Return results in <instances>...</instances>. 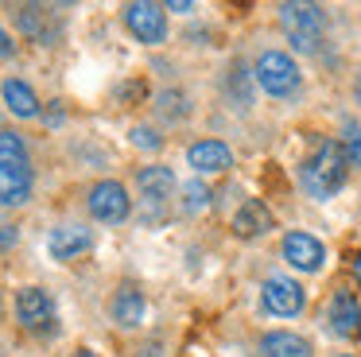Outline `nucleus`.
<instances>
[{"label": "nucleus", "instance_id": "9d476101", "mask_svg": "<svg viewBox=\"0 0 361 357\" xmlns=\"http://www.w3.org/2000/svg\"><path fill=\"white\" fill-rule=\"evenodd\" d=\"M187 163L198 175H221V171L233 167V152L221 140H198V144L187 147Z\"/></svg>", "mask_w": 361, "mask_h": 357}, {"label": "nucleus", "instance_id": "a211bd4d", "mask_svg": "<svg viewBox=\"0 0 361 357\" xmlns=\"http://www.w3.org/2000/svg\"><path fill=\"white\" fill-rule=\"evenodd\" d=\"M47 20H51V16L43 12V8H35V4H27V8H20V12H16V23H20V31H24V35H32L35 43H47V39H51V31H47Z\"/></svg>", "mask_w": 361, "mask_h": 357}, {"label": "nucleus", "instance_id": "2eb2a0df", "mask_svg": "<svg viewBox=\"0 0 361 357\" xmlns=\"http://www.w3.org/2000/svg\"><path fill=\"white\" fill-rule=\"evenodd\" d=\"M268 229H272V210H268L260 198H249L245 206H237V214H233V233L237 237L252 241V237H260V233H268Z\"/></svg>", "mask_w": 361, "mask_h": 357}, {"label": "nucleus", "instance_id": "dca6fc26", "mask_svg": "<svg viewBox=\"0 0 361 357\" xmlns=\"http://www.w3.org/2000/svg\"><path fill=\"white\" fill-rule=\"evenodd\" d=\"M311 341L291 330H268L260 338V357H311Z\"/></svg>", "mask_w": 361, "mask_h": 357}, {"label": "nucleus", "instance_id": "b1692460", "mask_svg": "<svg viewBox=\"0 0 361 357\" xmlns=\"http://www.w3.org/2000/svg\"><path fill=\"white\" fill-rule=\"evenodd\" d=\"M20 241V229L12 222H0V253H8L12 245Z\"/></svg>", "mask_w": 361, "mask_h": 357}, {"label": "nucleus", "instance_id": "7ed1b4c3", "mask_svg": "<svg viewBox=\"0 0 361 357\" xmlns=\"http://www.w3.org/2000/svg\"><path fill=\"white\" fill-rule=\"evenodd\" d=\"M257 85L268 97H295L299 93V66L283 51H260L257 59Z\"/></svg>", "mask_w": 361, "mask_h": 357}, {"label": "nucleus", "instance_id": "393cba45", "mask_svg": "<svg viewBox=\"0 0 361 357\" xmlns=\"http://www.w3.org/2000/svg\"><path fill=\"white\" fill-rule=\"evenodd\" d=\"M12 54V39H8V31L0 28V59H8Z\"/></svg>", "mask_w": 361, "mask_h": 357}, {"label": "nucleus", "instance_id": "9b49d317", "mask_svg": "<svg viewBox=\"0 0 361 357\" xmlns=\"http://www.w3.org/2000/svg\"><path fill=\"white\" fill-rule=\"evenodd\" d=\"M90 245H94V233L86 225H59L47 237V253L55 260H74V256L90 253Z\"/></svg>", "mask_w": 361, "mask_h": 357}, {"label": "nucleus", "instance_id": "412c9836", "mask_svg": "<svg viewBox=\"0 0 361 357\" xmlns=\"http://www.w3.org/2000/svg\"><path fill=\"white\" fill-rule=\"evenodd\" d=\"M206 206H210V190H206L202 183L183 186V210H187V214H198V210H206Z\"/></svg>", "mask_w": 361, "mask_h": 357}, {"label": "nucleus", "instance_id": "5701e85b", "mask_svg": "<svg viewBox=\"0 0 361 357\" xmlns=\"http://www.w3.org/2000/svg\"><path fill=\"white\" fill-rule=\"evenodd\" d=\"M133 144H136V147H148V152H156L164 140L156 136V128H144V124H140V128H133Z\"/></svg>", "mask_w": 361, "mask_h": 357}, {"label": "nucleus", "instance_id": "20e7f679", "mask_svg": "<svg viewBox=\"0 0 361 357\" xmlns=\"http://www.w3.org/2000/svg\"><path fill=\"white\" fill-rule=\"evenodd\" d=\"M86 206L102 225H121L128 217V210H133V202H128V190L117 183V178H102V183L90 186Z\"/></svg>", "mask_w": 361, "mask_h": 357}, {"label": "nucleus", "instance_id": "f8f14e48", "mask_svg": "<svg viewBox=\"0 0 361 357\" xmlns=\"http://www.w3.org/2000/svg\"><path fill=\"white\" fill-rule=\"evenodd\" d=\"M113 322L125 326V330H133V326L144 322V315H148V303H144V291L136 284H121L117 291H113Z\"/></svg>", "mask_w": 361, "mask_h": 357}, {"label": "nucleus", "instance_id": "bb28decb", "mask_svg": "<svg viewBox=\"0 0 361 357\" xmlns=\"http://www.w3.org/2000/svg\"><path fill=\"white\" fill-rule=\"evenodd\" d=\"M353 101L361 105V70H357V78H353Z\"/></svg>", "mask_w": 361, "mask_h": 357}, {"label": "nucleus", "instance_id": "423d86ee", "mask_svg": "<svg viewBox=\"0 0 361 357\" xmlns=\"http://www.w3.org/2000/svg\"><path fill=\"white\" fill-rule=\"evenodd\" d=\"M125 23H128V31L148 47H159L167 39V8L164 4H152V0L128 4L125 8Z\"/></svg>", "mask_w": 361, "mask_h": 357}, {"label": "nucleus", "instance_id": "ddd939ff", "mask_svg": "<svg viewBox=\"0 0 361 357\" xmlns=\"http://www.w3.org/2000/svg\"><path fill=\"white\" fill-rule=\"evenodd\" d=\"M27 198H32V167L0 163V206H24Z\"/></svg>", "mask_w": 361, "mask_h": 357}, {"label": "nucleus", "instance_id": "c756f323", "mask_svg": "<svg viewBox=\"0 0 361 357\" xmlns=\"http://www.w3.org/2000/svg\"><path fill=\"white\" fill-rule=\"evenodd\" d=\"M334 357H353V353H334Z\"/></svg>", "mask_w": 361, "mask_h": 357}, {"label": "nucleus", "instance_id": "1a4fd4ad", "mask_svg": "<svg viewBox=\"0 0 361 357\" xmlns=\"http://www.w3.org/2000/svg\"><path fill=\"white\" fill-rule=\"evenodd\" d=\"M326 326L338 334V338H357L361 334V303L353 291L338 287L326 303Z\"/></svg>", "mask_w": 361, "mask_h": 357}, {"label": "nucleus", "instance_id": "6e6552de", "mask_svg": "<svg viewBox=\"0 0 361 357\" xmlns=\"http://www.w3.org/2000/svg\"><path fill=\"white\" fill-rule=\"evenodd\" d=\"M16 318L24 330H55V299L43 287H24L16 295Z\"/></svg>", "mask_w": 361, "mask_h": 357}, {"label": "nucleus", "instance_id": "f257e3e1", "mask_svg": "<svg viewBox=\"0 0 361 357\" xmlns=\"http://www.w3.org/2000/svg\"><path fill=\"white\" fill-rule=\"evenodd\" d=\"M345 175H350V163H345V152L338 140H322L311 152V159L299 163V186L319 202H326L330 194L342 190Z\"/></svg>", "mask_w": 361, "mask_h": 357}, {"label": "nucleus", "instance_id": "4468645a", "mask_svg": "<svg viewBox=\"0 0 361 357\" xmlns=\"http://www.w3.org/2000/svg\"><path fill=\"white\" fill-rule=\"evenodd\" d=\"M136 190H140V198L148 202V206H164V202L175 194V175H171V167H164V163H152V167H144L140 175H136Z\"/></svg>", "mask_w": 361, "mask_h": 357}, {"label": "nucleus", "instance_id": "4be33fe9", "mask_svg": "<svg viewBox=\"0 0 361 357\" xmlns=\"http://www.w3.org/2000/svg\"><path fill=\"white\" fill-rule=\"evenodd\" d=\"M229 93H233V97H241V109H249V78H245L241 62L229 70Z\"/></svg>", "mask_w": 361, "mask_h": 357}, {"label": "nucleus", "instance_id": "cd10ccee", "mask_svg": "<svg viewBox=\"0 0 361 357\" xmlns=\"http://www.w3.org/2000/svg\"><path fill=\"white\" fill-rule=\"evenodd\" d=\"M353 279L361 284V248H357V256H353Z\"/></svg>", "mask_w": 361, "mask_h": 357}, {"label": "nucleus", "instance_id": "aec40b11", "mask_svg": "<svg viewBox=\"0 0 361 357\" xmlns=\"http://www.w3.org/2000/svg\"><path fill=\"white\" fill-rule=\"evenodd\" d=\"M0 163H27V144L20 132H0Z\"/></svg>", "mask_w": 361, "mask_h": 357}, {"label": "nucleus", "instance_id": "0eeeda50", "mask_svg": "<svg viewBox=\"0 0 361 357\" xmlns=\"http://www.w3.org/2000/svg\"><path fill=\"white\" fill-rule=\"evenodd\" d=\"M280 256L295 272H319L322 264H326V248H322V241L311 237V233H303V229H291L288 237L280 241Z\"/></svg>", "mask_w": 361, "mask_h": 357}, {"label": "nucleus", "instance_id": "f3484780", "mask_svg": "<svg viewBox=\"0 0 361 357\" xmlns=\"http://www.w3.org/2000/svg\"><path fill=\"white\" fill-rule=\"evenodd\" d=\"M0 93H4V105H8L16 116H24V121L39 116V97H35V90H32L27 82H20V78H8V82L0 85Z\"/></svg>", "mask_w": 361, "mask_h": 357}, {"label": "nucleus", "instance_id": "6ab92c4d", "mask_svg": "<svg viewBox=\"0 0 361 357\" xmlns=\"http://www.w3.org/2000/svg\"><path fill=\"white\" fill-rule=\"evenodd\" d=\"M342 152L350 167H361V124L357 121H342Z\"/></svg>", "mask_w": 361, "mask_h": 357}, {"label": "nucleus", "instance_id": "39448f33", "mask_svg": "<svg viewBox=\"0 0 361 357\" xmlns=\"http://www.w3.org/2000/svg\"><path fill=\"white\" fill-rule=\"evenodd\" d=\"M260 303H264V310L276 318H295V315H303V307H307V291L291 276H268L264 287H260Z\"/></svg>", "mask_w": 361, "mask_h": 357}, {"label": "nucleus", "instance_id": "c85d7f7f", "mask_svg": "<svg viewBox=\"0 0 361 357\" xmlns=\"http://www.w3.org/2000/svg\"><path fill=\"white\" fill-rule=\"evenodd\" d=\"M140 357H159V346H156V341H152L148 349H140Z\"/></svg>", "mask_w": 361, "mask_h": 357}, {"label": "nucleus", "instance_id": "a878e982", "mask_svg": "<svg viewBox=\"0 0 361 357\" xmlns=\"http://www.w3.org/2000/svg\"><path fill=\"white\" fill-rule=\"evenodd\" d=\"M167 12H183V16H187V12H195V4H167Z\"/></svg>", "mask_w": 361, "mask_h": 357}, {"label": "nucleus", "instance_id": "f03ea898", "mask_svg": "<svg viewBox=\"0 0 361 357\" xmlns=\"http://www.w3.org/2000/svg\"><path fill=\"white\" fill-rule=\"evenodd\" d=\"M280 23L288 31L291 47L303 54H314L326 35V12L319 4H283L280 8Z\"/></svg>", "mask_w": 361, "mask_h": 357}]
</instances>
